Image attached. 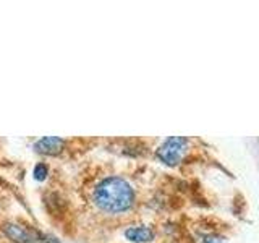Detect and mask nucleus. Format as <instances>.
<instances>
[{
    "instance_id": "f257e3e1",
    "label": "nucleus",
    "mask_w": 259,
    "mask_h": 243,
    "mask_svg": "<svg viewBox=\"0 0 259 243\" xmlns=\"http://www.w3.org/2000/svg\"><path fill=\"white\" fill-rule=\"evenodd\" d=\"M93 201L105 213H125L135 202V191L125 178L107 177L94 188Z\"/></svg>"
},
{
    "instance_id": "f03ea898",
    "label": "nucleus",
    "mask_w": 259,
    "mask_h": 243,
    "mask_svg": "<svg viewBox=\"0 0 259 243\" xmlns=\"http://www.w3.org/2000/svg\"><path fill=\"white\" fill-rule=\"evenodd\" d=\"M2 229L7 237L12 238L15 243H57L54 238L40 233L32 227H26L16 222H7Z\"/></svg>"
},
{
    "instance_id": "7ed1b4c3",
    "label": "nucleus",
    "mask_w": 259,
    "mask_h": 243,
    "mask_svg": "<svg viewBox=\"0 0 259 243\" xmlns=\"http://www.w3.org/2000/svg\"><path fill=\"white\" fill-rule=\"evenodd\" d=\"M186 149H188V140L183 136H172L160 144L157 149V157L167 166H177L180 164L182 159L185 157Z\"/></svg>"
},
{
    "instance_id": "20e7f679",
    "label": "nucleus",
    "mask_w": 259,
    "mask_h": 243,
    "mask_svg": "<svg viewBox=\"0 0 259 243\" xmlns=\"http://www.w3.org/2000/svg\"><path fill=\"white\" fill-rule=\"evenodd\" d=\"M65 148V140L59 136H44L39 141L34 143V149L39 154H46V156H57Z\"/></svg>"
},
{
    "instance_id": "39448f33",
    "label": "nucleus",
    "mask_w": 259,
    "mask_h": 243,
    "mask_svg": "<svg viewBox=\"0 0 259 243\" xmlns=\"http://www.w3.org/2000/svg\"><path fill=\"white\" fill-rule=\"evenodd\" d=\"M125 237L130 241H135V243H148L154 240V230L146 225L128 227L125 230Z\"/></svg>"
},
{
    "instance_id": "423d86ee",
    "label": "nucleus",
    "mask_w": 259,
    "mask_h": 243,
    "mask_svg": "<svg viewBox=\"0 0 259 243\" xmlns=\"http://www.w3.org/2000/svg\"><path fill=\"white\" fill-rule=\"evenodd\" d=\"M49 174V167L46 164H42V162H39V164L34 166V169H32V175H34L36 180H44V178L47 177Z\"/></svg>"
},
{
    "instance_id": "0eeeda50",
    "label": "nucleus",
    "mask_w": 259,
    "mask_h": 243,
    "mask_svg": "<svg viewBox=\"0 0 259 243\" xmlns=\"http://www.w3.org/2000/svg\"><path fill=\"white\" fill-rule=\"evenodd\" d=\"M201 243H224L221 237H217V235H202Z\"/></svg>"
}]
</instances>
